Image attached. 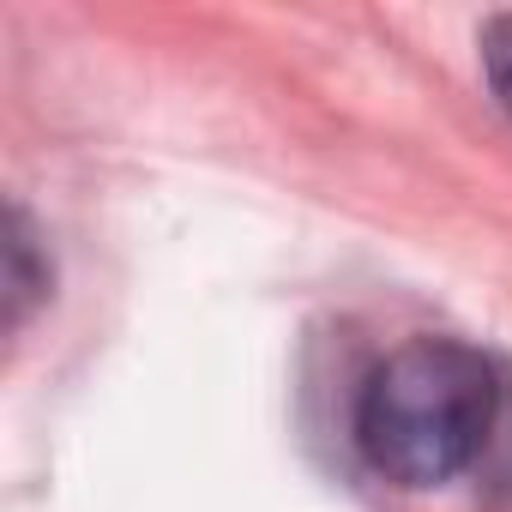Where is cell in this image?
<instances>
[{
  "label": "cell",
  "instance_id": "1",
  "mask_svg": "<svg viewBox=\"0 0 512 512\" xmlns=\"http://www.w3.org/2000/svg\"><path fill=\"white\" fill-rule=\"evenodd\" d=\"M500 380L458 338L398 344L356 398V446L398 488H440L488 446Z\"/></svg>",
  "mask_w": 512,
  "mask_h": 512
},
{
  "label": "cell",
  "instance_id": "2",
  "mask_svg": "<svg viewBox=\"0 0 512 512\" xmlns=\"http://www.w3.org/2000/svg\"><path fill=\"white\" fill-rule=\"evenodd\" d=\"M49 260L37 253V229H31V217L13 205V217H7V326H25V314L49 296Z\"/></svg>",
  "mask_w": 512,
  "mask_h": 512
},
{
  "label": "cell",
  "instance_id": "3",
  "mask_svg": "<svg viewBox=\"0 0 512 512\" xmlns=\"http://www.w3.org/2000/svg\"><path fill=\"white\" fill-rule=\"evenodd\" d=\"M482 73H488L500 109L512 115V13L488 19V31H482Z\"/></svg>",
  "mask_w": 512,
  "mask_h": 512
}]
</instances>
